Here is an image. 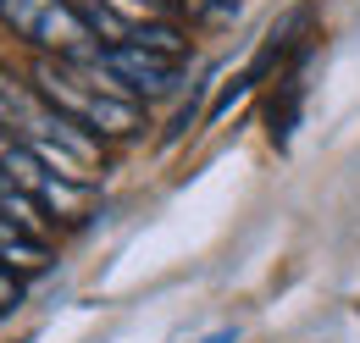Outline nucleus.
<instances>
[{
    "label": "nucleus",
    "mask_w": 360,
    "mask_h": 343,
    "mask_svg": "<svg viewBox=\"0 0 360 343\" xmlns=\"http://www.w3.org/2000/svg\"><path fill=\"white\" fill-rule=\"evenodd\" d=\"M34 89L45 94L72 128L89 133V138H134L139 122H144L139 100H134V94H122V89L111 84L94 61L39 56V67H34Z\"/></svg>",
    "instance_id": "obj_1"
},
{
    "label": "nucleus",
    "mask_w": 360,
    "mask_h": 343,
    "mask_svg": "<svg viewBox=\"0 0 360 343\" xmlns=\"http://www.w3.org/2000/svg\"><path fill=\"white\" fill-rule=\"evenodd\" d=\"M0 128L22 144H34L50 167H61L67 177L89 183L94 161H100V138H89L84 128H72L56 105L34 84H22L11 67H0Z\"/></svg>",
    "instance_id": "obj_2"
},
{
    "label": "nucleus",
    "mask_w": 360,
    "mask_h": 343,
    "mask_svg": "<svg viewBox=\"0 0 360 343\" xmlns=\"http://www.w3.org/2000/svg\"><path fill=\"white\" fill-rule=\"evenodd\" d=\"M0 22L17 39L39 44L45 56H61V61H89V56H100V39H94L89 22L78 17L72 0H0Z\"/></svg>",
    "instance_id": "obj_3"
},
{
    "label": "nucleus",
    "mask_w": 360,
    "mask_h": 343,
    "mask_svg": "<svg viewBox=\"0 0 360 343\" xmlns=\"http://www.w3.org/2000/svg\"><path fill=\"white\" fill-rule=\"evenodd\" d=\"M0 172L50 216H78L84 200H89V183H78V177H67L61 167H50L34 144H22L11 133H0Z\"/></svg>",
    "instance_id": "obj_4"
},
{
    "label": "nucleus",
    "mask_w": 360,
    "mask_h": 343,
    "mask_svg": "<svg viewBox=\"0 0 360 343\" xmlns=\"http://www.w3.org/2000/svg\"><path fill=\"white\" fill-rule=\"evenodd\" d=\"M94 67L134 100H161L178 89L183 56H167V50H144V44H100V56H89Z\"/></svg>",
    "instance_id": "obj_5"
},
{
    "label": "nucleus",
    "mask_w": 360,
    "mask_h": 343,
    "mask_svg": "<svg viewBox=\"0 0 360 343\" xmlns=\"http://www.w3.org/2000/svg\"><path fill=\"white\" fill-rule=\"evenodd\" d=\"M50 238L39 227H28V221H17V216L0 211V266L6 271H17V277H39L50 271Z\"/></svg>",
    "instance_id": "obj_6"
},
{
    "label": "nucleus",
    "mask_w": 360,
    "mask_h": 343,
    "mask_svg": "<svg viewBox=\"0 0 360 343\" xmlns=\"http://www.w3.org/2000/svg\"><path fill=\"white\" fill-rule=\"evenodd\" d=\"M0 211H6V216H17V221H28V227H39V233H45V211H39V205H34V200H28V194H22V188H17V183H11L6 172H0Z\"/></svg>",
    "instance_id": "obj_7"
},
{
    "label": "nucleus",
    "mask_w": 360,
    "mask_h": 343,
    "mask_svg": "<svg viewBox=\"0 0 360 343\" xmlns=\"http://www.w3.org/2000/svg\"><path fill=\"white\" fill-rule=\"evenodd\" d=\"M188 17H222V11H233V0H178Z\"/></svg>",
    "instance_id": "obj_8"
},
{
    "label": "nucleus",
    "mask_w": 360,
    "mask_h": 343,
    "mask_svg": "<svg viewBox=\"0 0 360 343\" xmlns=\"http://www.w3.org/2000/svg\"><path fill=\"white\" fill-rule=\"evenodd\" d=\"M17 294H22L17 271H6V266H0V310H11V304H17Z\"/></svg>",
    "instance_id": "obj_9"
},
{
    "label": "nucleus",
    "mask_w": 360,
    "mask_h": 343,
    "mask_svg": "<svg viewBox=\"0 0 360 343\" xmlns=\"http://www.w3.org/2000/svg\"><path fill=\"white\" fill-rule=\"evenodd\" d=\"M200 343H238V332H233V327H222V332H211V338H200Z\"/></svg>",
    "instance_id": "obj_10"
}]
</instances>
